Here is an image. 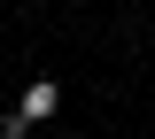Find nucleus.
I'll list each match as a JSON object with an SVG mask.
<instances>
[{
  "mask_svg": "<svg viewBox=\"0 0 155 139\" xmlns=\"http://www.w3.org/2000/svg\"><path fill=\"white\" fill-rule=\"evenodd\" d=\"M54 108H62V85H54V77L23 85V116H31V124H39V116H54Z\"/></svg>",
  "mask_w": 155,
  "mask_h": 139,
  "instance_id": "f257e3e1",
  "label": "nucleus"
},
{
  "mask_svg": "<svg viewBox=\"0 0 155 139\" xmlns=\"http://www.w3.org/2000/svg\"><path fill=\"white\" fill-rule=\"evenodd\" d=\"M23 124H31L23 108H16V116H0V139H23Z\"/></svg>",
  "mask_w": 155,
  "mask_h": 139,
  "instance_id": "f03ea898",
  "label": "nucleus"
}]
</instances>
